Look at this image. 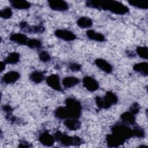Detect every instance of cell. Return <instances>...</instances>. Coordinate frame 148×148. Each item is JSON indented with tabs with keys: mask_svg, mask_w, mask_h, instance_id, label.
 <instances>
[{
	"mask_svg": "<svg viewBox=\"0 0 148 148\" xmlns=\"http://www.w3.org/2000/svg\"><path fill=\"white\" fill-rule=\"evenodd\" d=\"M98 9L109 10L116 14L123 15L129 12L128 8L123 3L112 0L98 1Z\"/></svg>",
	"mask_w": 148,
	"mask_h": 148,
	"instance_id": "cell-1",
	"label": "cell"
},
{
	"mask_svg": "<svg viewBox=\"0 0 148 148\" xmlns=\"http://www.w3.org/2000/svg\"><path fill=\"white\" fill-rule=\"evenodd\" d=\"M65 108L69 118L78 119L82 114V105L79 101L73 98H67L65 99Z\"/></svg>",
	"mask_w": 148,
	"mask_h": 148,
	"instance_id": "cell-2",
	"label": "cell"
},
{
	"mask_svg": "<svg viewBox=\"0 0 148 148\" xmlns=\"http://www.w3.org/2000/svg\"><path fill=\"white\" fill-rule=\"evenodd\" d=\"M111 131L112 134L124 142L133 136L132 129L124 124L117 123L114 124L112 126Z\"/></svg>",
	"mask_w": 148,
	"mask_h": 148,
	"instance_id": "cell-3",
	"label": "cell"
},
{
	"mask_svg": "<svg viewBox=\"0 0 148 148\" xmlns=\"http://www.w3.org/2000/svg\"><path fill=\"white\" fill-rule=\"evenodd\" d=\"M56 140L60 142L64 146H78L82 143V140L76 136H69L66 134H63L61 132L57 131L54 134Z\"/></svg>",
	"mask_w": 148,
	"mask_h": 148,
	"instance_id": "cell-4",
	"label": "cell"
},
{
	"mask_svg": "<svg viewBox=\"0 0 148 148\" xmlns=\"http://www.w3.org/2000/svg\"><path fill=\"white\" fill-rule=\"evenodd\" d=\"M117 95L112 91H107L103 98L98 96L95 97V103L101 109H108L112 105L117 103Z\"/></svg>",
	"mask_w": 148,
	"mask_h": 148,
	"instance_id": "cell-5",
	"label": "cell"
},
{
	"mask_svg": "<svg viewBox=\"0 0 148 148\" xmlns=\"http://www.w3.org/2000/svg\"><path fill=\"white\" fill-rule=\"evenodd\" d=\"M19 26L21 30H22L23 32H25L27 33H34V34L43 33L45 30V27L42 25H38L30 26L25 21L21 22L19 24Z\"/></svg>",
	"mask_w": 148,
	"mask_h": 148,
	"instance_id": "cell-6",
	"label": "cell"
},
{
	"mask_svg": "<svg viewBox=\"0 0 148 148\" xmlns=\"http://www.w3.org/2000/svg\"><path fill=\"white\" fill-rule=\"evenodd\" d=\"M48 4L52 10L58 12L66 11L69 8L68 3L62 0L49 1Z\"/></svg>",
	"mask_w": 148,
	"mask_h": 148,
	"instance_id": "cell-7",
	"label": "cell"
},
{
	"mask_svg": "<svg viewBox=\"0 0 148 148\" xmlns=\"http://www.w3.org/2000/svg\"><path fill=\"white\" fill-rule=\"evenodd\" d=\"M54 35L57 38L65 41H72L76 39V36L72 32L66 29H58L54 31Z\"/></svg>",
	"mask_w": 148,
	"mask_h": 148,
	"instance_id": "cell-8",
	"label": "cell"
},
{
	"mask_svg": "<svg viewBox=\"0 0 148 148\" xmlns=\"http://www.w3.org/2000/svg\"><path fill=\"white\" fill-rule=\"evenodd\" d=\"M83 86L89 91L93 92L97 90L99 88V84L97 81L93 77L86 76L83 79Z\"/></svg>",
	"mask_w": 148,
	"mask_h": 148,
	"instance_id": "cell-9",
	"label": "cell"
},
{
	"mask_svg": "<svg viewBox=\"0 0 148 148\" xmlns=\"http://www.w3.org/2000/svg\"><path fill=\"white\" fill-rule=\"evenodd\" d=\"M46 83L50 87L56 91H61L62 90L60 85V77L57 74H52L49 76L46 79Z\"/></svg>",
	"mask_w": 148,
	"mask_h": 148,
	"instance_id": "cell-10",
	"label": "cell"
},
{
	"mask_svg": "<svg viewBox=\"0 0 148 148\" xmlns=\"http://www.w3.org/2000/svg\"><path fill=\"white\" fill-rule=\"evenodd\" d=\"M39 140L45 146H51L54 145L56 139L54 135H51L48 131H45L39 135Z\"/></svg>",
	"mask_w": 148,
	"mask_h": 148,
	"instance_id": "cell-11",
	"label": "cell"
},
{
	"mask_svg": "<svg viewBox=\"0 0 148 148\" xmlns=\"http://www.w3.org/2000/svg\"><path fill=\"white\" fill-rule=\"evenodd\" d=\"M20 77V73L16 71H9L2 77V81L6 84H12L17 81Z\"/></svg>",
	"mask_w": 148,
	"mask_h": 148,
	"instance_id": "cell-12",
	"label": "cell"
},
{
	"mask_svg": "<svg viewBox=\"0 0 148 148\" xmlns=\"http://www.w3.org/2000/svg\"><path fill=\"white\" fill-rule=\"evenodd\" d=\"M9 39L11 41L20 45H27L28 38L27 36L21 33H14L10 35Z\"/></svg>",
	"mask_w": 148,
	"mask_h": 148,
	"instance_id": "cell-13",
	"label": "cell"
},
{
	"mask_svg": "<svg viewBox=\"0 0 148 148\" xmlns=\"http://www.w3.org/2000/svg\"><path fill=\"white\" fill-rule=\"evenodd\" d=\"M95 64L102 71L106 73H111L113 70L112 66L105 60L102 58H97L95 60Z\"/></svg>",
	"mask_w": 148,
	"mask_h": 148,
	"instance_id": "cell-14",
	"label": "cell"
},
{
	"mask_svg": "<svg viewBox=\"0 0 148 148\" xmlns=\"http://www.w3.org/2000/svg\"><path fill=\"white\" fill-rule=\"evenodd\" d=\"M64 125L71 131H76L79 130L81 127V122L77 119L68 118L64 122Z\"/></svg>",
	"mask_w": 148,
	"mask_h": 148,
	"instance_id": "cell-15",
	"label": "cell"
},
{
	"mask_svg": "<svg viewBox=\"0 0 148 148\" xmlns=\"http://www.w3.org/2000/svg\"><path fill=\"white\" fill-rule=\"evenodd\" d=\"M9 2L13 8L19 10L28 9L31 6L29 2L24 0H10Z\"/></svg>",
	"mask_w": 148,
	"mask_h": 148,
	"instance_id": "cell-16",
	"label": "cell"
},
{
	"mask_svg": "<svg viewBox=\"0 0 148 148\" xmlns=\"http://www.w3.org/2000/svg\"><path fill=\"white\" fill-rule=\"evenodd\" d=\"M106 141L108 146L110 147H118L123 145L125 142L116 137L113 134H108L106 136Z\"/></svg>",
	"mask_w": 148,
	"mask_h": 148,
	"instance_id": "cell-17",
	"label": "cell"
},
{
	"mask_svg": "<svg viewBox=\"0 0 148 148\" xmlns=\"http://www.w3.org/2000/svg\"><path fill=\"white\" fill-rule=\"evenodd\" d=\"M86 36L88 39L97 42H103L105 40V36L99 32H95L92 29H88L86 31Z\"/></svg>",
	"mask_w": 148,
	"mask_h": 148,
	"instance_id": "cell-18",
	"label": "cell"
},
{
	"mask_svg": "<svg viewBox=\"0 0 148 148\" xmlns=\"http://www.w3.org/2000/svg\"><path fill=\"white\" fill-rule=\"evenodd\" d=\"M134 71L140 73L143 76H147L148 74V64L147 62H141L135 64L133 66Z\"/></svg>",
	"mask_w": 148,
	"mask_h": 148,
	"instance_id": "cell-19",
	"label": "cell"
},
{
	"mask_svg": "<svg viewBox=\"0 0 148 148\" xmlns=\"http://www.w3.org/2000/svg\"><path fill=\"white\" fill-rule=\"evenodd\" d=\"M79 83V79L75 76H68L63 79L62 84L66 88H71Z\"/></svg>",
	"mask_w": 148,
	"mask_h": 148,
	"instance_id": "cell-20",
	"label": "cell"
},
{
	"mask_svg": "<svg viewBox=\"0 0 148 148\" xmlns=\"http://www.w3.org/2000/svg\"><path fill=\"white\" fill-rule=\"evenodd\" d=\"M20 60V54L17 52L10 53L5 58L4 62L6 64H16Z\"/></svg>",
	"mask_w": 148,
	"mask_h": 148,
	"instance_id": "cell-21",
	"label": "cell"
},
{
	"mask_svg": "<svg viewBox=\"0 0 148 148\" xmlns=\"http://www.w3.org/2000/svg\"><path fill=\"white\" fill-rule=\"evenodd\" d=\"M29 79L34 83L38 84L45 79V75L42 72L35 71L30 74Z\"/></svg>",
	"mask_w": 148,
	"mask_h": 148,
	"instance_id": "cell-22",
	"label": "cell"
},
{
	"mask_svg": "<svg viewBox=\"0 0 148 148\" xmlns=\"http://www.w3.org/2000/svg\"><path fill=\"white\" fill-rule=\"evenodd\" d=\"M77 25L82 28H87L92 26V21L88 17H81L77 21Z\"/></svg>",
	"mask_w": 148,
	"mask_h": 148,
	"instance_id": "cell-23",
	"label": "cell"
},
{
	"mask_svg": "<svg viewBox=\"0 0 148 148\" xmlns=\"http://www.w3.org/2000/svg\"><path fill=\"white\" fill-rule=\"evenodd\" d=\"M120 118L123 120V121L125 123L131 124H134L135 123V115L130 111L125 112L122 113L120 116Z\"/></svg>",
	"mask_w": 148,
	"mask_h": 148,
	"instance_id": "cell-24",
	"label": "cell"
},
{
	"mask_svg": "<svg viewBox=\"0 0 148 148\" xmlns=\"http://www.w3.org/2000/svg\"><path fill=\"white\" fill-rule=\"evenodd\" d=\"M54 116L60 119H66L69 118L65 107L59 106L54 111Z\"/></svg>",
	"mask_w": 148,
	"mask_h": 148,
	"instance_id": "cell-25",
	"label": "cell"
},
{
	"mask_svg": "<svg viewBox=\"0 0 148 148\" xmlns=\"http://www.w3.org/2000/svg\"><path fill=\"white\" fill-rule=\"evenodd\" d=\"M136 53L142 58L147 60L148 58V48L147 46H138L136 49Z\"/></svg>",
	"mask_w": 148,
	"mask_h": 148,
	"instance_id": "cell-26",
	"label": "cell"
},
{
	"mask_svg": "<svg viewBox=\"0 0 148 148\" xmlns=\"http://www.w3.org/2000/svg\"><path fill=\"white\" fill-rule=\"evenodd\" d=\"M128 3L132 6L135 8L142 9H147L148 8L147 3L146 2H140L137 1H128Z\"/></svg>",
	"mask_w": 148,
	"mask_h": 148,
	"instance_id": "cell-27",
	"label": "cell"
},
{
	"mask_svg": "<svg viewBox=\"0 0 148 148\" xmlns=\"http://www.w3.org/2000/svg\"><path fill=\"white\" fill-rule=\"evenodd\" d=\"M27 46L31 49H39L42 46V43L36 39H29Z\"/></svg>",
	"mask_w": 148,
	"mask_h": 148,
	"instance_id": "cell-28",
	"label": "cell"
},
{
	"mask_svg": "<svg viewBox=\"0 0 148 148\" xmlns=\"http://www.w3.org/2000/svg\"><path fill=\"white\" fill-rule=\"evenodd\" d=\"M13 14L12 10L10 8L6 7L3 8L0 11V16L1 17L4 19L10 18Z\"/></svg>",
	"mask_w": 148,
	"mask_h": 148,
	"instance_id": "cell-29",
	"label": "cell"
},
{
	"mask_svg": "<svg viewBox=\"0 0 148 148\" xmlns=\"http://www.w3.org/2000/svg\"><path fill=\"white\" fill-rule=\"evenodd\" d=\"M133 136H136L138 138H143L145 137V131L143 128L138 126H135L132 129Z\"/></svg>",
	"mask_w": 148,
	"mask_h": 148,
	"instance_id": "cell-30",
	"label": "cell"
},
{
	"mask_svg": "<svg viewBox=\"0 0 148 148\" xmlns=\"http://www.w3.org/2000/svg\"><path fill=\"white\" fill-rule=\"evenodd\" d=\"M39 58L41 61L46 62L50 60L51 57H50V54L46 51L43 50V51H42L39 54Z\"/></svg>",
	"mask_w": 148,
	"mask_h": 148,
	"instance_id": "cell-31",
	"label": "cell"
},
{
	"mask_svg": "<svg viewBox=\"0 0 148 148\" xmlns=\"http://www.w3.org/2000/svg\"><path fill=\"white\" fill-rule=\"evenodd\" d=\"M140 110V106L136 102H134L130 107V112L134 115L136 114Z\"/></svg>",
	"mask_w": 148,
	"mask_h": 148,
	"instance_id": "cell-32",
	"label": "cell"
},
{
	"mask_svg": "<svg viewBox=\"0 0 148 148\" xmlns=\"http://www.w3.org/2000/svg\"><path fill=\"white\" fill-rule=\"evenodd\" d=\"M69 68L72 72H77L81 70L82 66L79 64L72 62L69 65Z\"/></svg>",
	"mask_w": 148,
	"mask_h": 148,
	"instance_id": "cell-33",
	"label": "cell"
},
{
	"mask_svg": "<svg viewBox=\"0 0 148 148\" xmlns=\"http://www.w3.org/2000/svg\"><path fill=\"white\" fill-rule=\"evenodd\" d=\"M2 109L7 113H12L13 112V108L9 105H5L2 106Z\"/></svg>",
	"mask_w": 148,
	"mask_h": 148,
	"instance_id": "cell-34",
	"label": "cell"
},
{
	"mask_svg": "<svg viewBox=\"0 0 148 148\" xmlns=\"http://www.w3.org/2000/svg\"><path fill=\"white\" fill-rule=\"evenodd\" d=\"M30 146V144L25 140H21L18 145V147H29Z\"/></svg>",
	"mask_w": 148,
	"mask_h": 148,
	"instance_id": "cell-35",
	"label": "cell"
},
{
	"mask_svg": "<svg viewBox=\"0 0 148 148\" xmlns=\"http://www.w3.org/2000/svg\"><path fill=\"white\" fill-rule=\"evenodd\" d=\"M6 63L4 61H1V69H0V72H2L5 69L6 67Z\"/></svg>",
	"mask_w": 148,
	"mask_h": 148,
	"instance_id": "cell-36",
	"label": "cell"
}]
</instances>
